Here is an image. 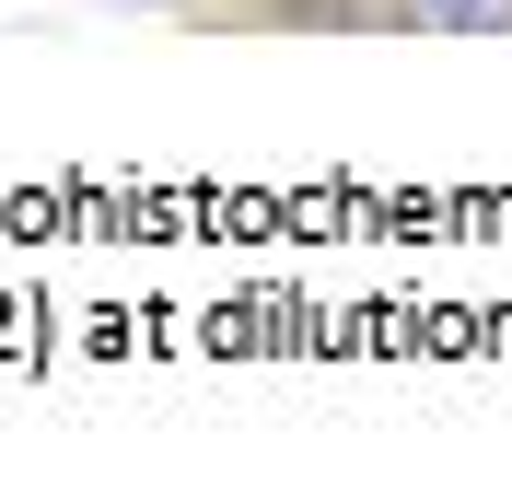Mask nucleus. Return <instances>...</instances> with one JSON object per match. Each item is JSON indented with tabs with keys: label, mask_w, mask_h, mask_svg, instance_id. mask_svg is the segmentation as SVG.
Returning <instances> with one entry per match:
<instances>
[{
	"label": "nucleus",
	"mask_w": 512,
	"mask_h": 500,
	"mask_svg": "<svg viewBox=\"0 0 512 500\" xmlns=\"http://www.w3.org/2000/svg\"><path fill=\"white\" fill-rule=\"evenodd\" d=\"M408 24H443V35H501L512 0H408Z\"/></svg>",
	"instance_id": "1"
}]
</instances>
